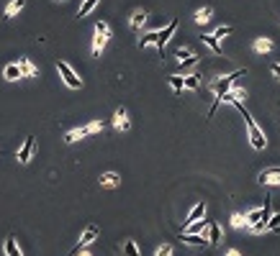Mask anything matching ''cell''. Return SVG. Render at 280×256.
<instances>
[{"label": "cell", "instance_id": "obj_1", "mask_svg": "<svg viewBox=\"0 0 280 256\" xmlns=\"http://www.w3.org/2000/svg\"><path fill=\"white\" fill-rule=\"evenodd\" d=\"M234 108H237V111L245 115V123H247V131H249V141H252V146H255V149H265V144H267V139H265V133L260 131V126L252 121V115L247 113V108H245V103H242V100H234L231 103Z\"/></svg>", "mask_w": 280, "mask_h": 256}, {"label": "cell", "instance_id": "obj_2", "mask_svg": "<svg viewBox=\"0 0 280 256\" xmlns=\"http://www.w3.org/2000/svg\"><path fill=\"white\" fill-rule=\"evenodd\" d=\"M108 36H111V26H108L105 21H98L95 23V36H93V54L95 57H101V51L105 49Z\"/></svg>", "mask_w": 280, "mask_h": 256}, {"label": "cell", "instance_id": "obj_3", "mask_svg": "<svg viewBox=\"0 0 280 256\" xmlns=\"http://www.w3.org/2000/svg\"><path fill=\"white\" fill-rule=\"evenodd\" d=\"M239 77H245V69H237V72H231V75H227V77L216 80V82H213V93H216V97H221L224 93H229V90L234 87V82H237Z\"/></svg>", "mask_w": 280, "mask_h": 256}, {"label": "cell", "instance_id": "obj_4", "mask_svg": "<svg viewBox=\"0 0 280 256\" xmlns=\"http://www.w3.org/2000/svg\"><path fill=\"white\" fill-rule=\"evenodd\" d=\"M57 72L62 75V80H65L67 87H72V90H80V87H83V80L75 75V69H72L67 62H59V64H57Z\"/></svg>", "mask_w": 280, "mask_h": 256}, {"label": "cell", "instance_id": "obj_5", "mask_svg": "<svg viewBox=\"0 0 280 256\" xmlns=\"http://www.w3.org/2000/svg\"><path fill=\"white\" fill-rule=\"evenodd\" d=\"M34 151H36V141H34V136H26V141L18 146V151H16V157L21 164H29L31 157H34Z\"/></svg>", "mask_w": 280, "mask_h": 256}, {"label": "cell", "instance_id": "obj_6", "mask_svg": "<svg viewBox=\"0 0 280 256\" xmlns=\"http://www.w3.org/2000/svg\"><path fill=\"white\" fill-rule=\"evenodd\" d=\"M175 31H177V18H173V21H170V23L165 26V29L157 31V44H155V47L162 51V49L167 47V41L173 39V33H175Z\"/></svg>", "mask_w": 280, "mask_h": 256}, {"label": "cell", "instance_id": "obj_7", "mask_svg": "<svg viewBox=\"0 0 280 256\" xmlns=\"http://www.w3.org/2000/svg\"><path fill=\"white\" fill-rule=\"evenodd\" d=\"M98 233H101V231H98V225H88V228H85V233L80 236V243H77V249L72 251L70 256H75V254H80L83 249H88V246H90V243H93V241L98 239Z\"/></svg>", "mask_w": 280, "mask_h": 256}, {"label": "cell", "instance_id": "obj_8", "mask_svg": "<svg viewBox=\"0 0 280 256\" xmlns=\"http://www.w3.org/2000/svg\"><path fill=\"white\" fill-rule=\"evenodd\" d=\"M260 182H262V185H270V187L280 185V167H267L265 172H260Z\"/></svg>", "mask_w": 280, "mask_h": 256}, {"label": "cell", "instance_id": "obj_9", "mask_svg": "<svg viewBox=\"0 0 280 256\" xmlns=\"http://www.w3.org/2000/svg\"><path fill=\"white\" fill-rule=\"evenodd\" d=\"M180 241L188 246H206L209 243V233H180Z\"/></svg>", "mask_w": 280, "mask_h": 256}, {"label": "cell", "instance_id": "obj_10", "mask_svg": "<svg viewBox=\"0 0 280 256\" xmlns=\"http://www.w3.org/2000/svg\"><path fill=\"white\" fill-rule=\"evenodd\" d=\"M113 128H116V131H129V113H126L123 105L113 115Z\"/></svg>", "mask_w": 280, "mask_h": 256}, {"label": "cell", "instance_id": "obj_11", "mask_svg": "<svg viewBox=\"0 0 280 256\" xmlns=\"http://www.w3.org/2000/svg\"><path fill=\"white\" fill-rule=\"evenodd\" d=\"M224 241V231L219 223H209V246H219Z\"/></svg>", "mask_w": 280, "mask_h": 256}, {"label": "cell", "instance_id": "obj_12", "mask_svg": "<svg viewBox=\"0 0 280 256\" xmlns=\"http://www.w3.org/2000/svg\"><path fill=\"white\" fill-rule=\"evenodd\" d=\"M18 67H21L23 77H39V67H36L31 59H18Z\"/></svg>", "mask_w": 280, "mask_h": 256}, {"label": "cell", "instance_id": "obj_13", "mask_svg": "<svg viewBox=\"0 0 280 256\" xmlns=\"http://www.w3.org/2000/svg\"><path fill=\"white\" fill-rule=\"evenodd\" d=\"M3 77L8 80V82H16V80H21L23 75H21V67L18 64H8V67L3 69Z\"/></svg>", "mask_w": 280, "mask_h": 256}, {"label": "cell", "instance_id": "obj_14", "mask_svg": "<svg viewBox=\"0 0 280 256\" xmlns=\"http://www.w3.org/2000/svg\"><path fill=\"white\" fill-rule=\"evenodd\" d=\"M144 23H147V13H144V11H134V13H131V21H129V26H131L134 31H139Z\"/></svg>", "mask_w": 280, "mask_h": 256}, {"label": "cell", "instance_id": "obj_15", "mask_svg": "<svg viewBox=\"0 0 280 256\" xmlns=\"http://www.w3.org/2000/svg\"><path fill=\"white\" fill-rule=\"evenodd\" d=\"M211 16H213V11H211V8H201V11H195L193 21H195L198 26H206V23L211 21Z\"/></svg>", "mask_w": 280, "mask_h": 256}, {"label": "cell", "instance_id": "obj_16", "mask_svg": "<svg viewBox=\"0 0 280 256\" xmlns=\"http://www.w3.org/2000/svg\"><path fill=\"white\" fill-rule=\"evenodd\" d=\"M203 215H206V203H198V205L191 210V215H188V221H185V223L191 225V223H195V221H201Z\"/></svg>", "mask_w": 280, "mask_h": 256}, {"label": "cell", "instance_id": "obj_17", "mask_svg": "<svg viewBox=\"0 0 280 256\" xmlns=\"http://www.w3.org/2000/svg\"><path fill=\"white\" fill-rule=\"evenodd\" d=\"M201 39H203V44H206V47H209L211 51H216V54H221V44H219V39H216L213 33H203Z\"/></svg>", "mask_w": 280, "mask_h": 256}, {"label": "cell", "instance_id": "obj_18", "mask_svg": "<svg viewBox=\"0 0 280 256\" xmlns=\"http://www.w3.org/2000/svg\"><path fill=\"white\" fill-rule=\"evenodd\" d=\"M101 185H103V187H119V185H121V177L116 175V172H108V175L101 177Z\"/></svg>", "mask_w": 280, "mask_h": 256}, {"label": "cell", "instance_id": "obj_19", "mask_svg": "<svg viewBox=\"0 0 280 256\" xmlns=\"http://www.w3.org/2000/svg\"><path fill=\"white\" fill-rule=\"evenodd\" d=\"M23 5H26V0H11V3H8V8H5V16H18L23 11Z\"/></svg>", "mask_w": 280, "mask_h": 256}, {"label": "cell", "instance_id": "obj_20", "mask_svg": "<svg viewBox=\"0 0 280 256\" xmlns=\"http://www.w3.org/2000/svg\"><path fill=\"white\" fill-rule=\"evenodd\" d=\"M5 256H23V254H21V249H18V243H16L13 236H8V239H5Z\"/></svg>", "mask_w": 280, "mask_h": 256}, {"label": "cell", "instance_id": "obj_21", "mask_svg": "<svg viewBox=\"0 0 280 256\" xmlns=\"http://www.w3.org/2000/svg\"><path fill=\"white\" fill-rule=\"evenodd\" d=\"M98 131H103V123H101V121H93V123H88V126H83V128H80L83 139H85V136H90V133H98Z\"/></svg>", "mask_w": 280, "mask_h": 256}, {"label": "cell", "instance_id": "obj_22", "mask_svg": "<svg viewBox=\"0 0 280 256\" xmlns=\"http://www.w3.org/2000/svg\"><path fill=\"white\" fill-rule=\"evenodd\" d=\"M149 44H157V31H149V33H144L141 39H139V49H147Z\"/></svg>", "mask_w": 280, "mask_h": 256}, {"label": "cell", "instance_id": "obj_23", "mask_svg": "<svg viewBox=\"0 0 280 256\" xmlns=\"http://www.w3.org/2000/svg\"><path fill=\"white\" fill-rule=\"evenodd\" d=\"M170 87L175 90V95H180V93L185 90V80H183V77H177V75H173V77H170Z\"/></svg>", "mask_w": 280, "mask_h": 256}, {"label": "cell", "instance_id": "obj_24", "mask_svg": "<svg viewBox=\"0 0 280 256\" xmlns=\"http://www.w3.org/2000/svg\"><path fill=\"white\" fill-rule=\"evenodd\" d=\"M245 221H247V225L257 223V221H262V208H255V210H249V213L245 215Z\"/></svg>", "mask_w": 280, "mask_h": 256}, {"label": "cell", "instance_id": "obj_25", "mask_svg": "<svg viewBox=\"0 0 280 256\" xmlns=\"http://www.w3.org/2000/svg\"><path fill=\"white\" fill-rule=\"evenodd\" d=\"M101 3V0H83V5H80V11H77V16L83 18V16H88L90 11H93V8Z\"/></svg>", "mask_w": 280, "mask_h": 256}, {"label": "cell", "instance_id": "obj_26", "mask_svg": "<svg viewBox=\"0 0 280 256\" xmlns=\"http://www.w3.org/2000/svg\"><path fill=\"white\" fill-rule=\"evenodd\" d=\"M270 49H273V41H270V39H257V41H255V51L267 54Z\"/></svg>", "mask_w": 280, "mask_h": 256}, {"label": "cell", "instance_id": "obj_27", "mask_svg": "<svg viewBox=\"0 0 280 256\" xmlns=\"http://www.w3.org/2000/svg\"><path fill=\"white\" fill-rule=\"evenodd\" d=\"M183 80H185V87L188 90H198V87H201V77H198V75H188Z\"/></svg>", "mask_w": 280, "mask_h": 256}, {"label": "cell", "instance_id": "obj_28", "mask_svg": "<svg viewBox=\"0 0 280 256\" xmlns=\"http://www.w3.org/2000/svg\"><path fill=\"white\" fill-rule=\"evenodd\" d=\"M123 254H126V256H139L137 241H126V243H123Z\"/></svg>", "mask_w": 280, "mask_h": 256}, {"label": "cell", "instance_id": "obj_29", "mask_svg": "<svg viewBox=\"0 0 280 256\" xmlns=\"http://www.w3.org/2000/svg\"><path fill=\"white\" fill-rule=\"evenodd\" d=\"M231 31H234V29H231V26H219V29H216V31H213V36H216V39H219V41H221V39H224V36H229Z\"/></svg>", "mask_w": 280, "mask_h": 256}, {"label": "cell", "instance_id": "obj_30", "mask_svg": "<svg viewBox=\"0 0 280 256\" xmlns=\"http://www.w3.org/2000/svg\"><path fill=\"white\" fill-rule=\"evenodd\" d=\"M247 221H245V215H239V213H234L231 215V228H245Z\"/></svg>", "mask_w": 280, "mask_h": 256}, {"label": "cell", "instance_id": "obj_31", "mask_svg": "<svg viewBox=\"0 0 280 256\" xmlns=\"http://www.w3.org/2000/svg\"><path fill=\"white\" fill-rule=\"evenodd\" d=\"M278 228H280V213L270 215V221H267V231H278Z\"/></svg>", "mask_w": 280, "mask_h": 256}, {"label": "cell", "instance_id": "obj_32", "mask_svg": "<svg viewBox=\"0 0 280 256\" xmlns=\"http://www.w3.org/2000/svg\"><path fill=\"white\" fill-rule=\"evenodd\" d=\"M80 139H83V133H80V128H75V131H70V133L65 136V141H67V144H75V141H80Z\"/></svg>", "mask_w": 280, "mask_h": 256}, {"label": "cell", "instance_id": "obj_33", "mask_svg": "<svg viewBox=\"0 0 280 256\" xmlns=\"http://www.w3.org/2000/svg\"><path fill=\"white\" fill-rule=\"evenodd\" d=\"M191 57H193L191 49H183V47L177 49V62H185V59H191Z\"/></svg>", "mask_w": 280, "mask_h": 256}, {"label": "cell", "instance_id": "obj_34", "mask_svg": "<svg viewBox=\"0 0 280 256\" xmlns=\"http://www.w3.org/2000/svg\"><path fill=\"white\" fill-rule=\"evenodd\" d=\"M155 256H173V246H170V243H165V246H159V249H157V254Z\"/></svg>", "mask_w": 280, "mask_h": 256}, {"label": "cell", "instance_id": "obj_35", "mask_svg": "<svg viewBox=\"0 0 280 256\" xmlns=\"http://www.w3.org/2000/svg\"><path fill=\"white\" fill-rule=\"evenodd\" d=\"M198 62V57H195V54H193V57L191 59H185V62H180V64H183V67H191V64H195Z\"/></svg>", "mask_w": 280, "mask_h": 256}, {"label": "cell", "instance_id": "obj_36", "mask_svg": "<svg viewBox=\"0 0 280 256\" xmlns=\"http://www.w3.org/2000/svg\"><path fill=\"white\" fill-rule=\"evenodd\" d=\"M273 75L280 80V64H273Z\"/></svg>", "mask_w": 280, "mask_h": 256}, {"label": "cell", "instance_id": "obj_37", "mask_svg": "<svg viewBox=\"0 0 280 256\" xmlns=\"http://www.w3.org/2000/svg\"><path fill=\"white\" fill-rule=\"evenodd\" d=\"M227 256H242V254H239V249H229V251H227Z\"/></svg>", "mask_w": 280, "mask_h": 256}, {"label": "cell", "instance_id": "obj_38", "mask_svg": "<svg viewBox=\"0 0 280 256\" xmlns=\"http://www.w3.org/2000/svg\"><path fill=\"white\" fill-rule=\"evenodd\" d=\"M80 256H90V254H88V251H83V254H80Z\"/></svg>", "mask_w": 280, "mask_h": 256}]
</instances>
